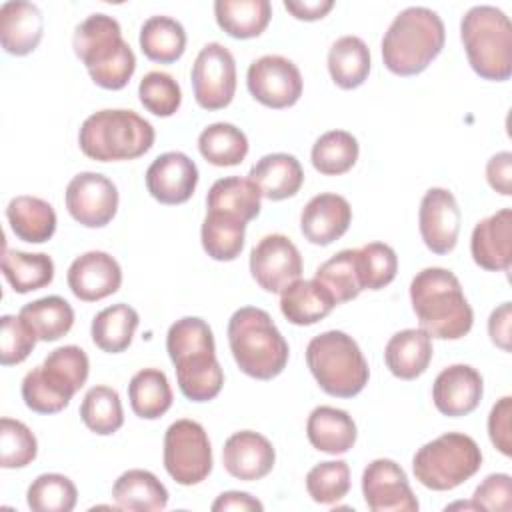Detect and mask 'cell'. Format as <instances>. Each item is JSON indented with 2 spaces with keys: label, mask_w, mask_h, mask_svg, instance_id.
<instances>
[{
  "label": "cell",
  "mask_w": 512,
  "mask_h": 512,
  "mask_svg": "<svg viewBox=\"0 0 512 512\" xmlns=\"http://www.w3.org/2000/svg\"><path fill=\"white\" fill-rule=\"evenodd\" d=\"M38 454V442L32 430L14 418L0 420V466L24 468Z\"/></svg>",
  "instance_id": "7dc6e473"
},
{
  "label": "cell",
  "mask_w": 512,
  "mask_h": 512,
  "mask_svg": "<svg viewBox=\"0 0 512 512\" xmlns=\"http://www.w3.org/2000/svg\"><path fill=\"white\" fill-rule=\"evenodd\" d=\"M336 302L328 290L312 280H296L280 292V310L284 318L296 326H310L326 318Z\"/></svg>",
  "instance_id": "f1b7e54d"
},
{
  "label": "cell",
  "mask_w": 512,
  "mask_h": 512,
  "mask_svg": "<svg viewBox=\"0 0 512 512\" xmlns=\"http://www.w3.org/2000/svg\"><path fill=\"white\" fill-rule=\"evenodd\" d=\"M284 8L298 20H320L324 18L332 8V0H284Z\"/></svg>",
  "instance_id": "6f0895ef"
},
{
  "label": "cell",
  "mask_w": 512,
  "mask_h": 512,
  "mask_svg": "<svg viewBox=\"0 0 512 512\" xmlns=\"http://www.w3.org/2000/svg\"><path fill=\"white\" fill-rule=\"evenodd\" d=\"M250 272L262 290L280 294L302 274L300 250L288 236L268 234L250 252Z\"/></svg>",
  "instance_id": "5bb4252c"
},
{
  "label": "cell",
  "mask_w": 512,
  "mask_h": 512,
  "mask_svg": "<svg viewBox=\"0 0 512 512\" xmlns=\"http://www.w3.org/2000/svg\"><path fill=\"white\" fill-rule=\"evenodd\" d=\"M36 334L20 316L4 314L0 318V364L12 366L24 362L36 346Z\"/></svg>",
  "instance_id": "681fc988"
},
{
  "label": "cell",
  "mask_w": 512,
  "mask_h": 512,
  "mask_svg": "<svg viewBox=\"0 0 512 512\" xmlns=\"http://www.w3.org/2000/svg\"><path fill=\"white\" fill-rule=\"evenodd\" d=\"M198 150L214 166H238L248 154V138L230 122H214L200 132Z\"/></svg>",
  "instance_id": "60d3db41"
},
{
  "label": "cell",
  "mask_w": 512,
  "mask_h": 512,
  "mask_svg": "<svg viewBox=\"0 0 512 512\" xmlns=\"http://www.w3.org/2000/svg\"><path fill=\"white\" fill-rule=\"evenodd\" d=\"M66 280L78 300L98 302L118 292L122 284V268L108 252L90 250L70 264Z\"/></svg>",
  "instance_id": "ac0fdd59"
},
{
  "label": "cell",
  "mask_w": 512,
  "mask_h": 512,
  "mask_svg": "<svg viewBox=\"0 0 512 512\" xmlns=\"http://www.w3.org/2000/svg\"><path fill=\"white\" fill-rule=\"evenodd\" d=\"M156 132L148 120L134 110L106 108L90 114L78 132L84 156L98 162L134 160L154 144Z\"/></svg>",
  "instance_id": "8992f818"
},
{
  "label": "cell",
  "mask_w": 512,
  "mask_h": 512,
  "mask_svg": "<svg viewBox=\"0 0 512 512\" xmlns=\"http://www.w3.org/2000/svg\"><path fill=\"white\" fill-rule=\"evenodd\" d=\"M310 444L326 454H344L356 444V424L346 410L334 406H316L306 422Z\"/></svg>",
  "instance_id": "484cf974"
},
{
  "label": "cell",
  "mask_w": 512,
  "mask_h": 512,
  "mask_svg": "<svg viewBox=\"0 0 512 512\" xmlns=\"http://www.w3.org/2000/svg\"><path fill=\"white\" fill-rule=\"evenodd\" d=\"M276 452L272 442L254 430L234 432L222 448V464L236 480L252 482L268 476L274 468Z\"/></svg>",
  "instance_id": "ffe728a7"
},
{
  "label": "cell",
  "mask_w": 512,
  "mask_h": 512,
  "mask_svg": "<svg viewBox=\"0 0 512 512\" xmlns=\"http://www.w3.org/2000/svg\"><path fill=\"white\" fill-rule=\"evenodd\" d=\"M138 96L142 106L160 118L172 116L182 104V92L178 82L174 80V76L160 70H152L140 80Z\"/></svg>",
  "instance_id": "c3c4849f"
},
{
  "label": "cell",
  "mask_w": 512,
  "mask_h": 512,
  "mask_svg": "<svg viewBox=\"0 0 512 512\" xmlns=\"http://www.w3.org/2000/svg\"><path fill=\"white\" fill-rule=\"evenodd\" d=\"M246 238V222L222 214V212H208L200 228V240L204 252L218 262L236 260L244 248Z\"/></svg>",
  "instance_id": "8d00e7d4"
},
{
  "label": "cell",
  "mask_w": 512,
  "mask_h": 512,
  "mask_svg": "<svg viewBox=\"0 0 512 512\" xmlns=\"http://www.w3.org/2000/svg\"><path fill=\"white\" fill-rule=\"evenodd\" d=\"M308 496L318 504H334L350 490V468L344 460H326L306 474Z\"/></svg>",
  "instance_id": "f6af8a7d"
},
{
  "label": "cell",
  "mask_w": 512,
  "mask_h": 512,
  "mask_svg": "<svg viewBox=\"0 0 512 512\" xmlns=\"http://www.w3.org/2000/svg\"><path fill=\"white\" fill-rule=\"evenodd\" d=\"M88 372H90L88 356L80 346H74V344L52 350L40 366V374L44 382L68 402L86 384Z\"/></svg>",
  "instance_id": "4316f807"
},
{
  "label": "cell",
  "mask_w": 512,
  "mask_h": 512,
  "mask_svg": "<svg viewBox=\"0 0 512 512\" xmlns=\"http://www.w3.org/2000/svg\"><path fill=\"white\" fill-rule=\"evenodd\" d=\"M18 316L38 340L54 342L66 336L74 324V310L62 296H44L20 308Z\"/></svg>",
  "instance_id": "74e56055"
},
{
  "label": "cell",
  "mask_w": 512,
  "mask_h": 512,
  "mask_svg": "<svg viewBox=\"0 0 512 512\" xmlns=\"http://www.w3.org/2000/svg\"><path fill=\"white\" fill-rule=\"evenodd\" d=\"M138 312L124 304H112L104 310H100L90 326V334H92V342L108 354H118L124 352L134 338V332L138 328Z\"/></svg>",
  "instance_id": "836d02e7"
},
{
  "label": "cell",
  "mask_w": 512,
  "mask_h": 512,
  "mask_svg": "<svg viewBox=\"0 0 512 512\" xmlns=\"http://www.w3.org/2000/svg\"><path fill=\"white\" fill-rule=\"evenodd\" d=\"M172 388L166 374L158 368L136 372L128 384L130 408L138 418L156 420L172 406Z\"/></svg>",
  "instance_id": "e575fe53"
},
{
  "label": "cell",
  "mask_w": 512,
  "mask_h": 512,
  "mask_svg": "<svg viewBox=\"0 0 512 512\" xmlns=\"http://www.w3.org/2000/svg\"><path fill=\"white\" fill-rule=\"evenodd\" d=\"M432 354V338L422 328H406L388 340L384 362L396 378L414 380L426 372Z\"/></svg>",
  "instance_id": "d4e9b609"
},
{
  "label": "cell",
  "mask_w": 512,
  "mask_h": 512,
  "mask_svg": "<svg viewBox=\"0 0 512 512\" xmlns=\"http://www.w3.org/2000/svg\"><path fill=\"white\" fill-rule=\"evenodd\" d=\"M460 38L472 70L492 82L512 74V24L496 6H472L460 22Z\"/></svg>",
  "instance_id": "52a82bcc"
},
{
  "label": "cell",
  "mask_w": 512,
  "mask_h": 512,
  "mask_svg": "<svg viewBox=\"0 0 512 512\" xmlns=\"http://www.w3.org/2000/svg\"><path fill=\"white\" fill-rule=\"evenodd\" d=\"M44 18L36 4L8 0L0 8V42L8 54L26 56L42 40Z\"/></svg>",
  "instance_id": "603a6c76"
},
{
  "label": "cell",
  "mask_w": 512,
  "mask_h": 512,
  "mask_svg": "<svg viewBox=\"0 0 512 512\" xmlns=\"http://www.w3.org/2000/svg\"><path fill=\"white\" fill-rule=\"evenodd\" d=\"M446 30L442 18L426 6L396 14L382 38L384 66L396 76H416L442 52Z\"/></svg>",
  "instance_id": "277c9868"
},
{
  "label": "cell",
  "mask_w": 512,
  "mask_h": 512,
  "mask_svg": "<svg viewBox=\"0 0 512 512\" xmlns=\"http://www.w3.org/2000/svg\"><path fill=\"white\" fill-rule=\"evenodd\" d=\"M358 268L362 290H380L396 278L398 256L392 246L370 242L358 248Z\"/></svg>",
  "instance_id": "bcb514c9"
},
{
  "label": "cell",
  "mask_w": 512,
  "mask_h": 512,
  "mask_svg": "<svg viewBox=\"0 0 512 512\" xmlns=\"http://www.w3.org/2000/svg\"><path fill=\"white\" fill-rule=\"evenodd\" d=\"M78 500L74 482L64 474H40L26 492L28 508L34 512H70Z\"/></svg>",
  "instance_id": "ee69618b"
},
{
  "label": "cell",
  "mask_w": 512,
  "mask_h": 512,
  "mask_svg": "<svg viewBox=\"0 0 512 512\" xmlns=\"http://www.w3.org/2000/svg\"><path fill=\"white\" fill-rule=\"evenodd\" d=\"M484 394L480 372L468 364H452L444 368L432 386V400L440 414L458 418L474 412Z\"/></svg>",
  "instance_id": "d6986e66"
},
{
  "label": "cell",
  "mask_w": 512,
  "mask_h": 512,
  "mask_svg": "<svg viewBox=\"0 0 512 512\" xmlns=\"http://www.w3.org/2000/svg\"><path fill=\"white\" fill-rule=\"evenodd\" d=\"M210 508H212V512H226V510H234V512H262L264 510L260 500H256L248 492H238V490L222 492L212 502Z\"/></svg>",
  "instance_id": "9f6ffc18"
},
{
  "label": "cell",
  "mask_w": 512,
  "mask_h": 512,
  "mask_svg": "<svg viewBox=\"0 0 512 512\" xmlns=\"http://www.w3.org/2000/svg\"><path fill=\"white\" fill-rule=\"evenodd\" d=\"M358 140L346 130L324 132L312 146V166L324 176H340L358 160Z\"/></svg>",
  "instance_id": "b9f144b4"
},
{
  "label": "cell",
  "mask_w": 512,
  "mask_h": 512,
  "mask_svg": "<svg viewBox=\"0 0 512 512\" xmlns=\"http://www.w3.org/2000/svg\"><path fill=\"white\" fill-rule=\"evenodd\" d=\"M166 350L176 370L180 392L192 402L216 398L224 384V372L216 358L212 328L196 316L176 320L166 334Z\"/></svg>",
  "instance_id": "6da1fadb"
},
{
  "label": "cell",
  "mask_w": 512,
  "mask_h": 512,
  "mask_svg": "<svg viewBox=\"0 0 512 512\" xmlns=\"http://www.w3.org/2000/svg\"><path fill=\"white\" fill-rule=\"evenodd\" d=\"M510 420H512V398L504 396L492 406V410L488 414L490 442L504 456H512V438H510L512 426H510Z\"/></svg>",
  "instance_id": "f5cc1de1"
},
{
  "label": "cell",
  "mask_w": 512,
  "mask_h": 512,
  "mask_svg": "<svg viewBox=\"0 0 512 512\" xmlns=\"http://www.w3.org/2000/svg\"><path fill=\"white\" fill-rule=\"evenodd\" d=\"M314 280L328 290L336 306L354 300L362 292L358 248H346L328 258L316 268Z\"/></svg>",
  "instance_id": "ab89813d"
},
{
  "label": "cell",
  "mask_w": 512,
  "mask_h": 512,
  "mask_svg": "<svg viewBox=\"0 0 512 512\" xmlns=\"http://www.w3.org/2000/svg\"><path fill=\"white\" fill-rule=\"evenodd\" d=\"M80 418L86 428L98 436H110L124 424L120 396L110 386H94L86 392L80 404Z\"/></svg>",
  "instance_id": "7bdbcfd3"
},
{
  "label": "cell",
  "mask_w": 512,
  "mask_h": 512,
  "mask_svg": "<svg viewBox=\"0 0 512 512\" xmlns=\"http://www.w3.org/2000/svg\"><path fill=\"white\" fill-rule=\"evenodd\" d=\"M116 508L132 512H156L168 504L166 486L148 470L132 468L118 476L112 486Z\"/></svg>",
  "instance_id": "83f0119b"
},
{
  "label": "cell",
  "mask_w": 512,
  "mask_h": 512,
  "mask_svg": "<svg viewBox=\"0 0 512 512\" xmlns=\"http://www.w3.org/2000/svg\"><path fill=\"white\" fill-rule=\"evenodd\" d=\"M22 400L24 404L38 414H56L64 410L70 402L58 396L42 378L40 366L32 368L22 380Z\"/></svg>",
  "instance_id": "f907efd6"
},
{
  "label": "cell",
  "mask_w": 512,
  "mask_h": 512,
  "mask_svg": "<svg viewBox=\"0 0 512 512\" xmlns=\"http://www.w3.org/2000/svg\"><path fill=\"white\" fill-rule=\"evenodd\" d=\"M72 48L100 88L122 90L136 70V56L122 38V28L108 14L96 12L82 20L74 30Z\"/></svg>",
  "instance_id": "3957f363"
},
{
  "label": "cell",
  "mask_w": 512,
  "mask_h": 512,
  "mask_svg": "<svg viewBox=\"0 0 512 512\" xmlns=\"http://www.w3.org/2000/svg\"><path fill=\"white\" fill-rule=\"evenodd\" d=\"M246 84L254 100L274 110L294 106L304 86L298 66L278 54H266L254 60L248 66Z\"/></svg>",
  "instance_id": "7c38bea8"
},
{
  "label": "cell",
  "mask_w": 512,
  "mask_h": 512,
  "mask_svg": "<svg viewBox=\"0 0 512 512\" xmlns=\"http://www.w3.org/2000/svg\"><path fill=\"white\" fill-rule=\"evenodd\" d=\"M306 364L318 386L336 398L360 394L370 378V368L360 346L340 330L314 336L306 346Z\"/></svg>",
  "instance_id": "ba28073f"
},
{
  "label": "cell",
  "mask_w": 512,
  "mask_h": 512,
  "mask_svg": "<svg viewBox=\"0 0 512 512\" xmlns=\"http://www.w3.org/2000/svg\"><path fill=\"white\" fill-rule=\"evenodd\" d=\"M410 302L420 328L430 338L458 340L474 324V312L454 272L430 266L410 282Z\"/></svg>",
  "instance_id": "7a4b0ae2"
},
{
  "label": "cell",
  "mask_w": 512,
  "mask_h": 512,
  "mask_svg": "<svg viewBox=\"0 0 512 512\" xmlns=\"http://www.w3.org/2000/svg\"><path fill=\"white\" fill-rule=\"evenodd\" d=\"M260 194L268 200H286L298 194L304 182V170L296 156L274 152L262 156L248 172Z\"/></svg>",
  "instance_id": "cb8c5ba5"
},
{
  "label": "cell",
  "mask_w": 512,
  "mask_h": 512,
  "mask_svg": "<svg viewBox=\"0 0 512 512\" xmlns=\"http://www.w3.org/2000/svg\"><path fill=\"white\" fill-rule=\"evenodd\" d=\"M2 272L14 292L28 294L54 280V262L44 252L30 254L22 250H4Z\"/></svg>",
  "instance_id": "f35d334b"
},
{
  "label": "cell",
  "mask_w": 512,
  "mask_h": 512,
  "mask_svg": "<svg viewBox=\"0 0 512 512\" xmlns=\"http://www.w3.org/2000/svg\"><path fill=\"white\" fill-rule=\"evenodd\" d=\"M192 90L200 108H226L236 92V62L220 42H208L192 64Z\"/></svg>",
  "instance_id": "8fae6325"
},
{
  "label": "cell",
  "mask_w": 512,
  "mask_h": 512,
  "mask_svg": "<svg viewBox=\"0 0 512 512\" xmlns=\"http://www.w3.org/2000/svg\"><path fill=\"white\" fill-rule=\"evenodd\" d=\"M214 16L228 36L248 40L266 30L272 18V6L268 0H216Z\"/></svg>",
  "instance_id": "1f68e13d"
},
{
  "label": "cell",
  "mask_w": 512,
  "mask_h": 512,
  "mask_svg": "<svg viewBox=\"0 0 512 512\" xmlns=\"http://www.w3.org/2000/svg\"><path fill=\"white\" fill-rule=\"evenodd\" d=\"M198 184V168L184 152H164L146 170V188L160 204H184Z\"/></svg>",
  "instance_id": "e0dca14e"
},
{
  "label": "cell",
  "mask_w": 512,
  "mask_h": 512,
  "mask_svg": "<svg viewBox=\"0 0 512 512\" xmlns=\"http://www.w3.org/2000/svg\"><path fill=\"white\" fill-rule=\"evenodd\" d=\"M472 502L478 510L510 512L512 508V478L504 472L486 476L474 490Z\"/></svg>",
  "instance_id": "816d5d0a"
},
{
  "label": "cell",
  "mask_w": 512,
  "mask_h": 512,
  "mask_svg": "<svg viewBox=\"0 0 512 512\" xmlns=\"http://www.w3.org/2000/svg\"><path fill=\"white\" fill-rule=\"evenodd\" d=\"M228 344L234 362L250 378L272 380L288 364V342L262 308L244 306L230 316Z\"/></svg>",
  "instance_id": "5b68a950"
},
{
  "label": "cell",
  "mask_w": 512,
  "mask_h": 512,
  "mask_svg": "<svg viewBox=\"0 0 512 512\" xmlns=\"http://www.w3.org/2000/svg\"><path fill=\"white\" fill-rule=\"evenodd\" d=\"M328 72L342 90L358 88L370 72V50L358 36H342L328 50Z\"/></svg>",
  "instance_id": "d6a6232c"
},
{
  "label": "cell",
  "mask_w": 512,
  "mask_h": 512,
  "mask_svg": "<svg viewBox=\"0 0 512 512\" xmlns=\"http://www.w3.org/2000/svg\"><path fill=\"white\" fill-rule=\"evenodd\" d=\"M462 214L454 194L446 188H430L418 210L420 236L434 254H448L458 242Z\"/></svg>",
  "instance_id": "2e32d148"
},
{
  "label": "cell",
  "mask_w": 512,
  "mask_h": 512,
  "mask_svg": "<svg viewBox=\"0 0 512 512\" xmlns=\"http://www.w3.org/2000/svg\"><path fill=\"white\" fill-rule=\"evenodd\" d=\"M486 180L492 190L502 196L512 194V152L494 154L486 164Z\"/></svg>",
  "instance_id": "db71d44e"
},
{
  "label": "cell",
  "mask_w": 512,
  "mask_h": 512,
  "mask_svg": "<svg viewBox=\"0 0 512 512\" xmlns=\"http://www.w3.org/2000/svg\"><path fill=\"white\" fill-rule=\"evenodd\" d=\"M474 262L488 272H506L512 264V210L502 208L480 220L470 238Z\"/></svg>",
  "instance_id": "7402d4cb"
},
{
  "label": "cell",
  "mask_w": 512,
  "mask_h": 512,
  "mask_svg": "<svg viewBox=\"0 0 512 512\" xmlns=\"http://www.w3.org/2000/svg\"><path fill=\"white\" fill-rule=\"evenodd\" d=\"M352 222L348 200L334 192H322L308 200L300 214V230L304 238L316 246H328L342 238Z\"/></svg>",
  "instance_id": "44dd1931"
},
{
  "label": "cell",
  "mask_w": 512,
  "mask_h": 512,
  "mask_svg": "<svg viewBox=\"0 0 512 512\" xmlns=\"http://www.w3.org/2000/svg\"><path fill=\"white\" fill-rule=\"evenodd\" d=\"M164 468L182 486H194L212 472L208 434L196 420H176L164 434Z\"/></svg>",
  "instance_id": "30bf717a"
},
{
  "label": "cell",
  "mask_w": 512,
  "mask_h": 512,
  "mask_svg": "<svg viewBox=\"0 0 512 512\" xmlns=\"http://www.w3.org/2000/svg\"><path fill=\"white\" fill-rule=\"evenodd\" d=\"M362 496L372 512H416L420 506L406 472L390 458H376L364 468Z\"/></svg>",
  "instance_id": "9a60e30c"
},
{
  "label": "cell",
  "mask_w": 512,
  "mask_h": 512,
  "mask_svg": "<svg viewBox=\"0 0 512 512\" xmlns=\"http://www.w3.org/2000/svg\"><path fill=\"white\" fill-rule=\"evenodd\" d=\"M64 202L78 224L102 228L118 212V188L104 174L80 172L68 182Z\"/></svg>",
  "instance_id": "4fadbf2b"
},
{
  "label": "cell",
  "mask_w": 512,
  "mask_h": 512,
  "mask_svg": "<svg viewBox=\"0 0 512 512\" xmlns=\"http://www.w3.org/2000/svg\"><path fill=\"white\" fill-rule=\"evenodd\" d=\"M6 218L16 238L42 244L56 232L54 208L38 196H14L6 206Z\"/></svg>",
  "instance_id": "f546056e"
},
{
  "label": "cell",
  "mask_w": 512,
  "mask_h": 512,
  "mask_svg": "<svg viewBox=\"0 0 512 512\" xmlns=\"http://www.w3.org/2000/svg\"><path fill=\"white\" fill-rule=\"evenodd\" d=\"M482 466V452L474 438L446 432L426 442L412 458L416 480L430 490H452L470 480Z\"/></svg>",
  "instance_id": "9c48e42d"
},
{
  "label": "cell",
  "mask_w": 512,
  "mask_h": 512,
  "mask_svg": "<svg viewBox=\"0 0 512 512\" xmlns=\"http://www.w3.org/2000/svg\"><path fill=\"white\" fill-rule=\"evenodd\" d=\"M488 334L498 348H502L504 352H510V338H512V304L510 302H502L498 308L492 310L488 318Z\"/></svg>",
  "instance_id": "11a10c76"
},
{
  "label": "cell",
  "mask_w": 512,
  "mask_h": 512,
  "mask_svg": "<svg viewBox=\"0 0 512 512\" xmlns=\"http://www.w3.org/2000/svg\"><path fill=\"white\" fill-rule=\"evenodd\" d=\"M140 50L148 60L170 64L186 50L184 26L170 16H150L140 28Z\"/></svg>",
  "instance_id": "d590c367"
},
{
  "label": "cell",
  "mask_w": 512,
  "mask_h": 512,
  "mask_svg": "<svg viewBox=\"0 0 512 512\" xmlns=\"http://www.w3.org/2000/svg\"><path fill=\"white\" fill-rule=\"evenodd\" d=\"M262 194L250 178L228 176L216 180L206 196L208 212L230 214L242 222H250L260 214Z\"/></svg>",
  "instance_id": "4dcf8cb0"
}]
</instances>
